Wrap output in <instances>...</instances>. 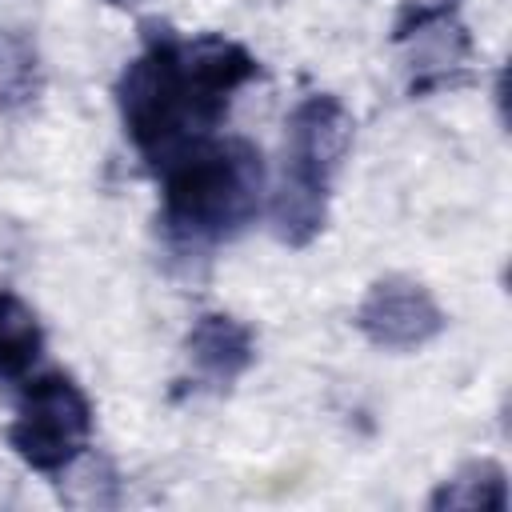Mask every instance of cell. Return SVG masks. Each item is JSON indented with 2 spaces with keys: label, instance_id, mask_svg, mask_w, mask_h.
<instances>
[{
  "label": "cell",
  "instance_id": "obj_1",
  "mask_svg": "<svg viewBox=\"0 0 512 512\" xmlns=\"http://www.w3.org/2000/svg\"><path fill=\"white\" fill-rule=\"evenodd\" d=\"M260 60L224 32L180 36L172 24H140V52L116 80V112L132 148L156 168L176 148L212 136Z\"/></svg>",
  "mask_w": 512,
  "mask_h": 512
},
{
  "label": "cell",
  "instance_id": "obj_2",
  "mask_svg": "<svg viewBox=\"0 0 512 512\" xmlns=\"http://www.w3.org/2000/svg\"><path fill=\"white\" fill-rule=\"evenodd\" d=\"M164 240L180 252H208L236 240L264 200V156L244 136H200L156 164Z\"/></svg>",
  "mask_w": 512,
  "mask_h": 512
},
{
  "label": "cell",
  "instance_id": "obj_3",
  "mask_svg": "<svg viewBox=\"0 0 512 512\" xmlns=\"http://www.w3.org/2000/svg\"><path fill=\"white\" fill-rule=\"evenodd\" d=\"M356 120L332 92L304 96L284 120V168L272 192V236L284 248H308L328 228L336 176L352 152Z\"/></svg>",
  "mask_w": 512,
  "mask_h": 512
},
{
  "label": "cell",
  "instance_id": "obj_4",
  "mask_svg": "<svg viewBox=\"0 0 512 512\" xmlns=\"http://www.w3.org/2000/svg\"><path fill=\"white\" fill-rule=\"evenodd\" d=\"M92 400L68 372H40L20 392L8 448L40 476H64L92 440Z\"/></svg>",
  "mask_w": 512,
  "mask_h": 512
},
{
  "label": "cell",
  "instance_id": "obj_5",
  "mask_svg": "<svg viewBox=\"0 0 512 512\" xmlns=\"http://www.w3.org/2000/svg\"><path fill=\"white\" fill-rule=\"evenodd\" d=\"M392 48L408 76V96H432L468 80L472 36L452 0L404 4L392 20Z\"/></svg>",
  "mask_w": 512,
  "mask_h": 512
},
{
  "label": "cell",
  "instance_id": "obj_6",
  "mask_svg": "<svg viewBox=\"0 0 512 512\" xmlns=\"http://www.w3.org/2000/svg\"><path fill=\"white\" fill-rule=\"evenodd\" d=\"M352 324L380 352H416L448 328V312L428 284L404 272H388L364 288Z\"/></svg>",
  "mask_w": 512,
  "mask_h": 512
},
{
  "label": "cell",
  "instance_id": "obj_7",
  "mask_svg": "<svg viewBox=\"0 0 512 512\" xmlns=\"http://www.w3.org/2000/svg\"><path fill=\"white\" fill-rule=\"evenodd\" d=\"M192 380L208 392H228L256 364V332L232 312H200L184 336Z\"/></svg>",
  "mask_w": 512,
  "mask_h": 512
},
{
  "label": "cell",
  "instance_id": "obj_8",
  "mask_svg": "<svg viewBox=\"0 0 512 512\" xmlns=\"http://www.w3.org/2000/svg\"><path fill=\"white\" fill-rule=\"evenodd\" d=\"M432 512H508V472L488 460H464L452 476H444L432 496H428Z\"/></svg>",
  "mask_w": 512,
  "mask_h": 512
},
{
  "label": "cell",
  "instance_id": "obj_9",
  "mask_svg": "<svg viewBox=\"0 0 512 512\" xmlns=\"http://www.w3.org/2000/svg\"><path fill=\"white\" fill-rule=\"evenodd\" d=\"M40 356H44L40 316L24 296H16L12 288H0V384L32 376Z\"/></svg>",
  "mask_w": 512,
  "mask_h": 512
},
{
  "label": "cell",
  "instance_id": "obj_10",
  "mask_svg": "<svg viewBox=\"0 0 512 512\" xmlns=\"http://www.w3.org/2000/svg\"><path fill=\"white\" fill-rule=\"evenodd\" d=\"M44 88V64L24 32L0 28V112L28 108Z\"/></svg>",
  "mask_w": 512,
  "mask_h": 512
},
{
  "label": "cell",
  "instance_id": "obj_11",
  "mask_svg": "<svg viewBox=\"0 0 512 512\" xmlns=\"http://www.w3.org/2000/svg\"><path fill=\"white\" fill-rule=\"evenodd\" d=\"M104 4H112V8H128V4H136V0H104Z\"/></svg>",
  "mask_w": 512,
  "mask_h": 512
}]
</instances>
